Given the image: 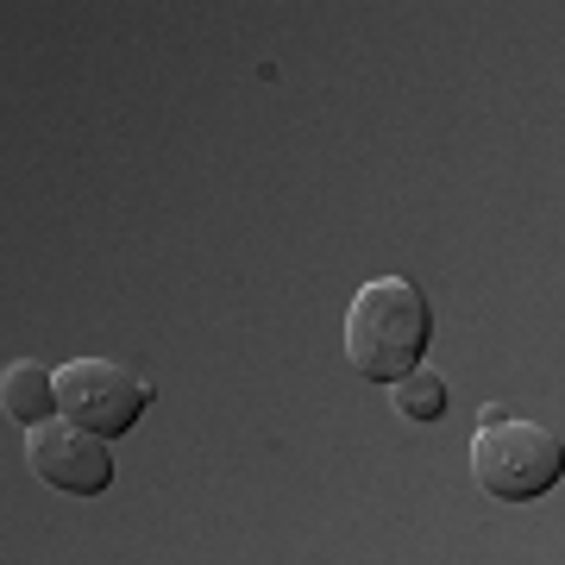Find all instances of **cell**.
Listing matches in <instances>:
<instances>
[{
	"label": "cell",
	"instance_id": "obj_1",
	"mask_svg": "<svg viewBox=\"0 0 565 565\" xmlns=\"http://www.w3.org/2000/svg\"><path fill=\"white\" fill-rule=\"evenodd\" d=\"M427 340H434V308L408 277L364 282L345 308V364L364 384H403L408 371H422Z\"/></svg>",
	"mask_w": 565,
	"mask_h": 565
},
{
	"label": "cell",
	"instance_id": "obj_2",
	"mask_svg": "<svg viewBox=\"0 0 565 565\" xmlns=\"http://www.w3.org/2000/svg\"><path fill=\"white\" fill-rule=\"evenodd\" d=\"M471 478L497 503H534L565 478V440L553 427L522 422L503 403H490L484 427L471 434Z\"/></svg>",
	"mask_w": 565,
	"mask_h": 565
},
{
	"label": "cell",
	"instance_id": "obj_3",
	"mask_svg": "<svg viewBox=\"0 0 565 565\" xmlns=\"http://www.w3.org/2000/svg\"><path fill=\"white\" fill-rule=\"evenodd\" d=\"M145 408H151V384L114 359H76L57 371V415L88 427V434H102V440L132 434Z\"/></svg>",
	"mask_w": 565,
	"mask_h": 565
},
{
	"label": "cell",
	"instance_id": "obj_4",
	"mask_svg": "<svg viewBox=\"0 0 565 565\" xmlns=\"http://www.w3.org/2000/svg\"><path fill=\"white\" fill-rule=\"evenodd\" d=\"M25 465H32L51 490H63V497H102V490L114 484V452H107V440L88 434V427H76V422H63V415L32 427Z\"/></svg>",
	"mask_w": 565,
	"mask_h": 565
},
{
	"label": "cell",
	"instance_id": "obj_5",
	"mask_svg": "<svg viewBox=\"0 0 565 565\" xmlns=\"http://www.w3.org/2000/svg\"><path fill=\"white\" fill-rule=\"evenodd\" d=\"M0 408L13 415L20 427H44L57 415V377L32 359H13L7 364V377H0Z\"/></svg>",
	"mask_w": 565,
	"mask_h": 565
},
{
	"label": "cell",
	"instance_id": "obj_6",
	"mask_svg": "<svg viewBox=\"0 0 565 565\" xmlns=\"http://www.w3.org/2000/svg\"><path fill=\"white\" fill-rule=\"evenodd\" d=\"M390 403H396V415H403V422H440L446 415V377L440 371H408L403 384H390Z\"/></svg>",
	"mask_w": 565,
	"mask_h": 565
}]
</instances>
